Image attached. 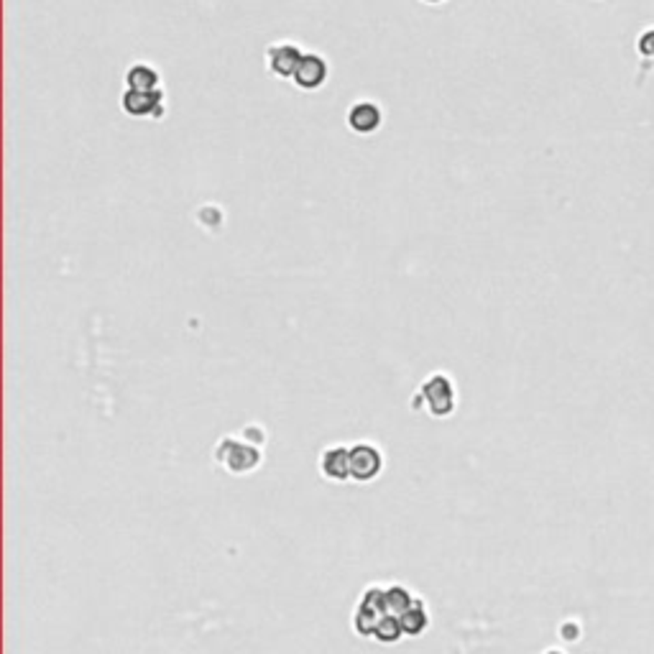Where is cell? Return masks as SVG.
I'll return each mask as SVG.
<instances>
[{"label": "cell", "instance_id": "7", "mask_svg": "<svg viewBox=\"0 0 654 654\" xmlns=\"http://www.w3.org/2000/svg\"><path fill=\"white\" fill-rule=\"evenodd\" d=\"M327 75H330V67L325 62V57L320 54H305L302 57V62L296 67L295 72V85L299 90H307V92H315L320 90L322 85L327 82Z\"/></svg>", "mask_w": 654, "mask_h": 654}, {"label": "cell", "instance_id": "4", "mask_svg": "<svg viewBox=\"0 0 654 654\" xmlns=\"http://www.w3.org/2000/svg\"><path fill=\"white\" fill-rule=\"evenodd\" d=\"M384 468V455L373 442L350 445V478L358 483H369Z\"/></svg>", "mask_w": 654, "mask_h": 654}, {"label": "cell", "instance_id": "3", "mask_svg": "<svg viewBox=\"0 0 654 654\" xmlns=\"http://www.w3.org/2000/svg\"><path fill=\"white\" fill-rule=\"evenodd\" d=\"M386 586H369V588L360 593V601L356 606V614H353V628L358 631L360 637H369L373 639V631L381 624V618L386 614V601H384Z\"/></svg>", "mask_w": 654, "mask_h": 654}, {"label": "cell", "instance_id": "8", "mask_svg": "<svg viewBox=\"0 0 654 654\" xmlns=\"http://www.w3.org/2000/svg\"><path fill=\"white\" fill-rule=\"evenodd\" d=\"M348 129L353 130V133H358V136H371L376 130L381 129V108L373 103V100H358V103L350 105V110H348Z\"/></svg>", "mask_w": 654, "mask_h": 654}, {"label": "cell", "instance_id": "2", "mask_svg": "<svg viewBox=\"0 0 654 654\" xmlns=\"http://www.w3.org/2000/svg\"><path fill=\"white\" fill-rule=\"evenodd\" d=\"M420 401H424L427 411L437 420L450 417L455 411V384H452V379H448L445 373H432L430 379H424L417 397H414V407H420Z\"/></svg>", "mask_w": 654, "mask_h": 654}, {"label": "cell", "instance_id": "12", "mask_svg": "<svg viewBox=\"0 0 654 654\" xmlns=\"http://www.w3.org/2000/svg\"><path fill=\"white\" fill-rule=\"evenodd\" d=\"M384 601H386V614L397 616L399 618V616L410 608L411 603L417 601V596H411V590H407L404 586H386Z\"/></svg>", "mask_w": 654, "mask_h": 654}, {"label": "cell", "instance_id": "11", "mask_svg": "<svg viewBox=\"0 0 654 654\" xmlns=\"http://www.w3.org/2000/svg\"><path fill=\"white\" fill-rule=\"evenodd\" d=\"M399 621H401L404 634H410V637H420L424 628H427V624H430V614H427V608H424L422 598H417V601L411 603L410 608L399 616Z\"/></svg>", "mask_w": 654, "mask_h": 654}, {"label": "cell", "instance_id": "5", "mask_svg": "<svg viewBox=\"0 0 654 654\" xmlns=\"http://www.w3.org/2000/svg\"><path fill=\"white\" fill-rule=\"evenodd\" d=\"M120 108L129 113L130 118H164L167 108H164V92H141V90H126L120 98Z\"/></svg>", "mask_w": 654, "mask_h": 654}, {"label": "cell", "instance_id": "1", "mask_svg": "<svg viewBox=\"0 0 654 654\" xmlns=\"http://www.w3.org/2000/svg\"><path fill=\"white\" fill-rule=\"evenodd\" d=\"M258 448L261 445L245 440V435L244 440L241 437H223L218 442V448H215V462L233 475L254 473L261 465V461H264V452Z\"/></svg>", "mask_w": 654, "mask_h": 654}, {"label": "cell", "instance_id": "13", "mask_svg": "<svg viewBox=\"0 0 654 654\" xmlns=\"http://www.w3.org/2000/svg\"><path fill=\"white\" fill-rule=\"evenodd\" d=\"M637 54H639V78L641 75H649L654 69V26L647 28L644 34H639L637 39Z\"/></svg>", "mask_w": 654, "mask_h": 654}, {"label": "cell", "instance_id": "14", "mask_svg": "<svg viewBox=\"0 0 654 654\" xmlns=\"http://www.w3.org/2000/svg\"><path fill=\"white\" fill-rule=\"evenodd\" d=\"M422 3H430V5H437V3H445V0H422Z\"/></svg>", "mask_w": 654, "mask_h": 654}, {"label": "cell", "instance_id": "10", "mask_svg": "<svg viewBox=\"0 0 654 654\" xmlns=\"http://www.w3.org/2000/svg\"><path fill=\"white\" fill-rule=\"evenodd\" d=\"M126 85H129V90L156 92L161 90V78H159V72H156L154 67L139 62V65H133L126 72Z\"/></svg>", "mask_w": 654, "mask_h": 654}, {"label": "cell", "instance_id": "6", "mask_svg": "<svg viewBox=\"0 0 654 654\" xmlns=\"http://www.w3.org/2000/svg\"><path fill=\"white\" fill-rule=\"evenodd\" d=\"M305 52L296 47L295 41H276L266 49V67H269L271 75L282 79L295 78L296 67L302 62Z\"/></svg>", "mask_w": 654, "mask_h": 654}, {"label": "cell", "instance_id": "9", "mask_svg": "<svg viewBox=\"0 0 654 654\" xmlns=\"http://www.w3.org/2000/svg\"><path fill=\"white\" fill-rule=\"evenodd\" d=\"M320 473L322 478L333 481V483H343L350 478V445H330L322 450L320 455Z\"/></svg>", "mask_w": 654, "mask_h": 654}]
</instances>
